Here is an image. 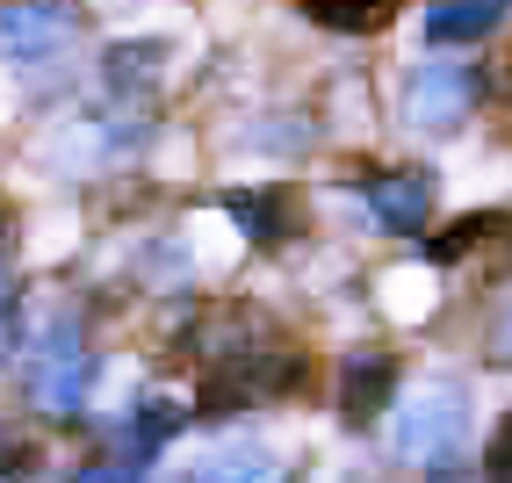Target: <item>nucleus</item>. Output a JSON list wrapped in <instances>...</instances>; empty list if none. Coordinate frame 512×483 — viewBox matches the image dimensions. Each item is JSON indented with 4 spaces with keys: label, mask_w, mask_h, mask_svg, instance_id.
I'll return each mask as SVG.
<instances>
[{
    "label": "nucleus",
    "mask_w": 512,
    "mask_h": 483,
    "mask_svg": "<svg viewBox=\"0 0 512 483\" xmlns=\"http://www.w3.org/2000/svg\"><path fill=\"white\" fill-rule=\"evenodd\" d=\"M484 368H505V375H512V282H505L498 303L484 310Z\"/></svg>",
    "instance_id": "f8f14e48"
},
{
    "label": "nucleus",
    "mask_w": 512,
    "mask_h": 483,
    "mask_svg": "<svg viewBox=\"0 0 512 483\" xmlns=\"http://www.w3.org/2000/svg\"><path fill=\"white\" fill-rule=\"evenodd\" d=\"M397 397H404V361L390 347H354L339 361V419H347V433L383 426Z\"/></svg>",
    "instance_id": "0eeeda50"
},
{
    "label": "nucleus",
    "mask_w": 512,
    "mask_h": 483,
    "mask_svg": "<svg viewBox=\"0 0 512 483\" xmlns=\"http://www.w3.org/2000/svg\"><path fill=\"white\" fill-rule=\"evenodd\" d=\"M217 210L246 231V246H260V253L282 246V238H296V224H303V202L289 188H224Z\"/></svg>",
    "instance_id": "1a4fd4ad"
},
{
    "label": "nucleus",
    "mask_w": 512,
    "mask_h": 483,
    "mask_svg": "<svg viewBox=\"0 0 512 483\" xmlns=\"http://www.w3.org/2000/svg\"><path fill=\"white\" fill-rule=\"evenodd\" d=\"M476 101H484V65H469L462 51H433L419 58L412 73L397 87V109L419 137H448L476 116Z\"/></svg>",
    "instance_id": "7ed1b4c3"
},
{
    "label": "nucleus",
    "mask_w": 512,
    "mask_h": 483,
    "mask_svg": "<svg viewBox=\"0 0 512 483\" xmlns=\"http://www.w3.org/2000/svg\"><path fill=\"white\" fill-rule=\"evenodd\" d=\"M484 483H512V411L491 426V440H484Z\"/></svg>",
    "instance_id": "4468645a"
},
{
    "label": "nucleus",
    "mask_w": 512,
    "mask_h": 483,
    "mask_svg": "<svg viewBox=\"0 0 512 483\" xmlns=\"http://www.w3.org/2000/svg\"><path fill=\"white\" fill-rule=\"evenodd\" d=\"M505 231H512V210H469L462 224H448V231H440L426 253H433L440 267H455V260L484 253V246H505Z\"/></svg>",
    "instance_id": "9b49d317"
},
{
    "label": "nucleus",
    "mask_w": 512,
    "mask_h": 483,
    "mask_svg": "<svg viewBox=\"0 0 512 483\" xmlns=\"http://www.w3.org/2000/svg\"><path fill=\"white\" fill-rule=\"evenodd\" d=\"M73 483H145V469H138V462H123V455H101V462H87Z\"/></svg>",
    "instance_id": "dca6fc26"
},
{
    "label": "nucleus",
    "mask_w": 512,
    "mask_h": 483,
    "mask_svg": "<svg viewBox=\"0 0 512 483\" xmlns=\"http://www.w3.org/2000/svg\"><path fill=\"white\" fill-rule=\"evenodd\" d=\"M505 260H512V231H505Z\"/></svg>",
    "instance_id": "f3484780"
},
{
    "label": "nucleus",
    "mask_w": 512,
    "mask_h": 483,
    "mask_svg": "<svg viewBox=\"0 0 512 483\" xmlns=\"http://www.w3.org/2000/svg\"><path fill=\"white\" fill-rule=\"evenodd\" d=\"M166 483H289V462L253 433H217L188 447V455L166 469Z\"/></svg>",
    "instance_id": "423d86ee"
},
{
    "label": "nucleus",
    "mask_w": 512,
    "mask_h": 483,
    "mask_svg": "<svg viewBox=\"0 0 512 483\" xmlns=\"http://www.w3.org/2000/svg\"><path fill=\"white\" fill-rule=\"evenodd\" d=\"M15 325V217L0 210V339Z\"/></svg>",
    "instance_id": "ddd939ff"
},
{
    "label": "nucleus",
    "mask_w": 512,
    "mask_h": 483,
    "mask_svg": "<svg viewBox=\"0 0 512 483\" xmlns=\"http://www.w3.org/2000/svg\"><path fill=\"white\" fill-rule=\"evenodd\" d=\"M296 15L325 37H375L404 15V0H296Z\"/></svg>",
    "instance_id": "9d476101"
},
{
    "label": "nucleus",
    "mask_w": 512,
    "mask_h": 483,
    "mask_svg": "<svg viewBox=\"0 0 512 483\" xmlns=\"http://www.w3.org/2000/svg\"><path fill=\"white\" fill-rule=\"evenodd\" d=\"M80 0H0V58L8 65H44L80 44Z\"/></svg>",
    "instance_id": "20e7f679"
},
{
    "label": "nucleus",
    "mask_w": 512,
    "mask_h": 483,
    "mask_svg": "<svg viewBox=\"0 0 512 483\" xmlns=\"http://www.w3.org/2000/svg\"><path fill=\"white\" fill-rule=\"evenodd\" d=\"M94 383H101V347H94V325L87 310H51V318L22 339V397L37 419L51 426H73L80 411L94 404Z\"/></svg>",
    "instance_id": "f257e3e1"
},
{
    "label": "nucleus",
    "mask_w": 512,
    "mask_h": 483,
    "mask_svg": "<svg viewBox=\"0 0 512 483\" xmlns=\"http://www.w3.org/2000/svg\"><path fill=\"white\" fill-rule=\"evenodd\" d=\"M347 195L368 210L375 231L419 238V231L433 224V195H440V188H433V174H419V166H375V174H361Z\"/></svg>",
    "instance_id": "39448f33"
},
{
    "label": "nucleus",
    "mask_w": 512,
    "mask_h": 483,
    "mask_svg": "<svg viewBox=\"0 0 512 483\" xmlns=\"http://www.w3.org/2000/svg\"><path fill=\"white\" fill-rule=\"evenodd\" d=\"M469 419H476V397H469L462 375H426V383H412L390 411V462L448 476L462 462V447H469Z\"/></svg>",
    "instance_id": "f03ea898"
},
{
    "label": "nucleus",
    "mask_w": 512,
    "mask_h": 483,
    "mask_svg": "<svg viewBox=\"0 0 512 483\" xmlns=\"http://www.w3.org/2000/svg\"><path fill=\"white\" fill-rule=\"evenodd\" d=\"M505 22H512V0H426L419 37L433 51H476L484 37H498Z\"/></svg>",
    "instance_id": "6e6552de"
},
{
    "label": "nucleus",
    "mask_w": 512,
    "mask_h": 483,
    "mask_svg": "<svg viewBox=\"0 0 512 483\" xmlns=\"http://www.w3.org/2000/svg\"><path fill=\"white\" fill-rule=\"evenodd\" d=\"M37 469V440H22L15 426H0V483H15Z\"/></svg>",
    "instance_id": "2eb2a0df"
}]
</instances>
